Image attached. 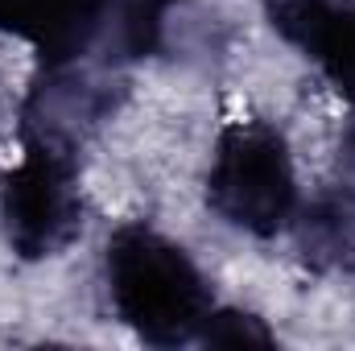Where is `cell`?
Segmentation results:
<instances>
[{
  "label": "cell",
  "mask_w": 355,
  "mask_h": 351,
  "mask_svg": "<svg viewBox=\"0 0 355 351\" xmlns=\"http://www.w3.org/2000/svg\"><path fill=\"white\" fill-rule=\"evenodd\" d=\"M103 277L116 318L153 348L198 339L207 314L215 310L211 285L190 252L145 223H128L107 240Z\"/></svg>",
  "instance_id": "cell-1"
},
{
  "label": "cell",
  "mask_w": 355,
  "mask_h": 351,
  "mask_svg": "<svg viewBox=\"0 0 355 351\" xmlns=\"http://www.w3.org/2000/svg\"><path fill=\"white\" fill-rule=\"evenodd\" d=\"M170 0H0V29L29 42L50 71L91 50L107 58L153 54Z\"/></svg>",
  "instance_id": "cell-2"
},
{
  "label": "cell",
  "mask_w": 355,
  "mask_h": 351,
  "mask_svg": "<svg viewBox=\"0 0 355 351\" xmlns=\"http://www.w3.org/2000/svg\"><path fill=\"white\" fill-rule=\"evenodd\" d=\"M211 211L248 236H277L297 215V174L285 137L265 120H232L207 174Z\"/></svg>",
  "instance_id": "cell-3"
},
{
  "label": "cell",
  "mask_w": 355,
  "mask_h": 351,
  "mask_svg": "<svg viewBox=\"0 0 355 351\" xmlns=\"http://www.w3.org/2000/svg\"><path fill=\"white\" fill-rule=\"evenodd\" d=\"M4 240L21 261L58 257L83 228L79 166L67 141L29 132L25 153L0 182Z\"/></svg>",
  "instance_id": "cell-4"
},
{
  "label": "cell",
  "mask_w": 355,
  "mask_h": 351,
  "mask_svg": "<svg viewBox=\"0 0 355 351\" xmlns=\"http://www.w3.org/2000/svg\"><path fill=\"white\" fill-rule=\"evenodd\" d=\"M272 29L355 103V0H265Z\"/></svg>",
  "instance_id": "cell-5"
},
{
  "label": "cell",
  "mask_w": 355,
  "mask_h": 351,
  "mask_svg": "<svg viewBox=\"0 0 355 351\" xmlns=\"http://www.w3.org/2000/svg\"><path fill=\"white\" fill-rule=\"evenodd\" d=\"M198 339L207 348H272V331L248 310H211Z\"/></svg>",
  "instance_id": "cell-6"
}]
</instances>
